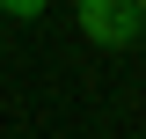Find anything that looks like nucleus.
<instances>
[{
  "label": "nucleus",
  "mask_w": 146,
  "mask_h": 139,
  "mask_svg": "<svg viewBox=\"0 0 146 139\" xmlns=\"http://www.w3.org/2000/svg\"><path fill=\"white\" fill-rule=\"evenodd\" d=\"M44 7H51V0H0V15H15V22H36Z\"/></svg>",
  "instance_id": "nucleus-2"
},
{
  "label": "nucleus",
  "mask_w": 146,
  "mask_h": 139,
  "mask_svg": "<svg viewBox=\"0 0 146 139\" xmlns=\"http://www.w3.org/2000/svg\"><path fill=\"white\" fill-rule=\"evenodd\" d=\"M73 22H80V37L102 44V51H124V44H139V29H146L139 0H73Z\"/></svg>",
  "instance_id": "nucleus-1"
},
{
  "label": "nucleus",
  "mask_w": 146,
  "mask_h": 139,
  "mask_svg": "<svg viewBox=\"0 0 146 139\" xmlns=\"http://www.w3.org/2000/svg\"><path fill=\"white\" fill-rule=\"evenodd\" d=\"M139 15H146V0H139Z\"/></svg>",
  "instance_id": "nucleus-3"
}]
</instances>
